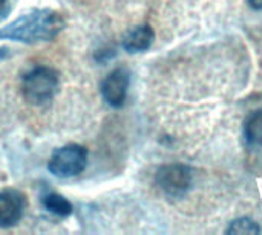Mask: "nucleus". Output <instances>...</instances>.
<instances>
[{"instance_id":"obj_1","label":"nucleus","mask_w":262,"mask_h":235,"mask_svg":"<svg viewBox=\"0 0 262 235\" xmlns=\"http://www.w3.org/2000/svg\"><path fill=\"white\" fill-rule=\"evenodd\" d=\"M66 26L64 17L54 9H34L0 28V40L35 44L54 40Z\"/></svg>"},{"instance_id":"obj_2","label":"nucleus","mask_w":262,"mask_h":235,"mask_svg":"<svg viewBox=\"0 0 262 235\" xmlns=\"http://www.w3.org/2000/svg\"><path fill=\"white\" fill-rule=\"evenodd\" d=\"M60 89V75L49 66H35L21 78V95L31 106H45L55 98Z\"/></svg>"},{"instance_id":"obj_3","label":"nucleus","mask_w":262,"mask_h":235,"mask_svg":"<svg viewBox=\"0 0 262 235\" xmlns=\"http://www.w3.org/2000/svg\"><path fill=\"white\" fill-rule=\"evenodd\" d=\"M193 170L184 164H167L157 170L155 185L170 199L184 197L193 185Z\"/></svg>"},{"instance_id":"obj_4","label":"nucleus","mask_w":262,"mask_h":235,"mask_svg":"<svg viewBox=\"0 0 262 235\" xmlns=\"http://www.w3.org/2000/svg\"><path fill=\"white\" fill-rule=\"evenodd\" d=\"M88 165V151L78 144H69L61 148H57L49 162L48 170L52 176L69 179L81 174Z\"/></svg>"},{"instance_id":"obj_5","label":"nucleus","mask_w":262,"mask_h":235,"mask_svg":"<svg viewBox=\"0 0 262 235\" xmlns=\"http://www.w3.org/2000/svg\"><path fill=\"white\" fill-rule=\"evenodd\" d=\"M129 86H130L129 69L117 67L101 81V87H100L101 96L107 106L114 109H120L126 102Z\"/></svg>"},{"instance_id":"obj_6","label":"nucleus","mask_w":262,"mask_h":235,"mask_svg":"<svg viewBox=\"0 0 262 235\" xmlns=\"http://www.w3.org/2000/svg\"><path fill=\"white\" fill-rule=\"evenodd\" d=\"M26 210V197L17 190L0 191V229L15 226Z\"/></svg>"},{"instance_id":"obj_7","label":"nucleus","mask_w":262,"mask_h":235,"mask_svg":"<svg viewBox=\"0 0 262 235\" xmlns=\"http://www.w3.org/2000/svg\"><path fill=\"white\" fill-rule=\"evenodd\" d=\"M155 40V32L149 24H140L132 28L123 37V49L129 54L146 52L152 47Z\"/></svg>"},{"instance_id":"obj_8","label":"nucleus","mask_w":262,"mask_h":235,"mask_svg":"<svg viewBox=\"0 0 262 235\" xmlns=\"http://www.w3.org/2000/svg\"><path fill=\"white\" fill-rule=\"evenodd\" d=\"M244 139L250 148L262 147V109L252 112L244 122Z\"/></svg>"},{"instance_id":"obj_9","label":"nucleus","mask_w":262,"mask_h":235,"mask_svg":"<svg viewBox=\"0 0 262 235\" xmlns=\"http://www.w3.org/2000/svg\"><path fill=\"white\" fill-rule=\"evenodd\" d=\"M41 203H43V208L46 211H49L51 214H54L57 217H69L74 211L71 202L68 199H64L63 196L55 194V193L45 194L41 197Z\"/></svg>"},{"instance_id":"obj_10","label":"nucleus","mask_w":262,"mask_h":235,"mask_svg":"<svg viewBox=\"0 0 262 235\" xmlns=\"http://www.w3.org/2000/svg\"><path fill=\"white\" fill-rule=\"evenodd\" d=\"M226 232L230 235H241V234H247V235H253V234H259L261 232V228L259 225L249 219V217H241V219H236L230 223V226L226 229Z\"/></svg>"},{"instance_id":"obj_11","label":"nucleus","mask_w":262,"mask_h":235,"mask_svg":"<svg viewBox=\"0 0 262 235\" xmlns=\"http://www.w3.org/2000/svg\"><path fill=\"white\" fill-rule=\"evenodd\" d=\"M12 9V3L11 0H0V21H3Z\"/></svg>"},{"instance_id":"obj_12","label":"nucleus","mask_w":262,"mask_h":235,"mask_svg":"<svg viewBox=\"0 0 262 235\" xmlns=\"http://www.w3.org/2000/svg\"><path fill=\"white\" fill-rule=\"evenodd\" d=\"M249 5L253 9H262V0H249Z\"/></svg>"},{"instance_id":"obj_13","label":"nucleus","mask_w":262,"mask_h":235,"mask_svg":"<svg viewBox=\"0 0 262 235\" xmlns=\"http://www.w3.org/2000/svg\"><path fill=\"white\" fill-rule=\"evenodd\" d=\"M9 55V49L8 47H0V61L3 60V58H6Z\"/></svg>"}]
</instances>
